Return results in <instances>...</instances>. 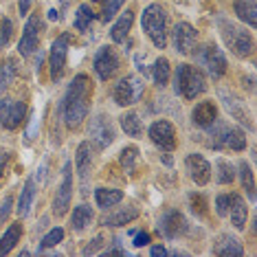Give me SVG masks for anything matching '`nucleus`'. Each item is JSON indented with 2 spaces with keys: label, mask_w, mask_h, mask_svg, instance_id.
Masks as SVG:
<instances>
[{
  "label": "nucleus",
  "mask_w": 257,
  "mask_h": 257,
  "mask_svg": "<svg viewBox=\"0 0 257 257\" xmlns=\"http://www.w3.org/2000/svg\"><path fill=\"white\" fill-rule=\"evenodd\" d=\"M90 95H92V81L88 75L79 73L75 75L73 81L68 84V90L62 99V112L64 123L68 130H77L79 123L86 119L90 108Z\"/></svg>",
  "instance_id": "obj_1"
},
{
  "label": "nucleus",
  "mask_w": 257,
  "mask_h": 257,
  "mask_svg": "<svg viewBox=\"0 0 257 257\" xmlns=\"http://www.w3.org/2000/svg\"><path fill=\"white\" fill-rule=\"evenodd\" d=\"M218 29H220V36L224 40L226 49H231L237 57H248L253 53V36H250V31H246L242 27H235L226 18L218 20Z\"/></svg>",
  "instance_id": "obj_2"
},
{
  "label": "nucleus",
  "mask_w": 257,
  "mask_h": 257,
  "mask_svg": "<svg viewBox=\"0 0 257 257\" xmlns=\"http://www.w3.org/2000/svg\"><path fill=\"white\" fill-rule=\"evenodd\" d=\"M141 25L156 49H165L167 46V14L161 5H150V7H145L143 16H141Z\"/></svg>",
  "instance_id": "obj_3"
},
{
  "label": "nucleus",
  "mask_w": 257,
  "mask_h": 257,
  "mask_svg": "<svg viewBox=\"0 0 257 257\" xmlns=\"http://www.w3.org/2000/svg\"><path fill=\"white\" fill-rule=\"evenodd\" d=\"M174 88L185 99H196L207 88V79H204L200 68L191 66V64H180L176 68V86Z\"/></svg>",
  "instance_id": "obj_4"
},
{
  "label": "nucleus",
  "mask_w": 257,
  "mask_h": 257,
  "mask_svg": "<svg viewBox=\"0 0 257 257\" xmlns=\"http://www.w3.org/2000/svg\"><path fill=\"white\" fill-rule=\"evenodd\" d=\"M71 200H73V165L71 161L64 163V172H62V180L57 185V191L53 196V215L62 218L68 213L71 209Z\"/></svg>",
  "instance_id": "obj_5"
},
{
  "label": "nucleus",
  "mask_w": 257,
  "mask_h": 257,
  "mask_svg": "<svg viewBox=\"0 0 257 257\" xmlns=\"http://www.w3.org/2000/svg\"><path fill=\"white\" fill-rule=\"evenodd\" d=\"M196 60L202 64L204 68L209 71V75H211L213 79H220L222 75L226 73V57H224V53L218 49L215 44H204V46H200V51L196 53Z\"/></svg>",
  "instance_id": "obj_6"
},
{
  "label": "nucleus",
  "mask_w": 257,
  "mask_h": 257,
  "mask_svg": "<svg viewBox=\"0 0 257 257\" xmlns=\"http://www.w3.org/2000/svg\"><path fill=\"white\" fill-rule=\"evenodd\" d=\"M143 88L145 86H143L141 77H137V75H127V77H123L119 84L114 86L112 97L119 106H132V103H137L139 99H141Z\"/></svg>",
  "instance_id": "obj_7"
},
{
  "label": "nucleus",
  "mask_w": 257,
  "mask_h": 257,
  "mask_svg": "<svg viewBox=\"0 0 257 257\" xmlns=\"http://www.w3.org/2000/svg\"><path fill=\"white\" fill-rule=\"evenodd\" d=\"M88 137L92 139V143L97 145V150H106L108 145L114 141L116 130H114V123L110 121L108 114H97L95 119L90 121Z\"/></svg>",
  "instance_id": "obj_8"
},
{
  "label": "nucleus",
  "mask_w": 257,
  "mask_h": 257,
  "mask_svg": "<svg viewBox=\"0 0 257 257\" xmlns=\"http://www.w3.org/2000/svg\"><path fill=\"white\" fill-rule=\"evenodd\" d=\"M71 42H73L71 33H64V36L55 38L53 46H51L49 64H51V79H53V84H57L64 75V66H66V55H68V46H71Z\"/></svg>",
  "instance_id": "obj_9"
},
{
  "label": "nucleus",
  "mask_w": 257,
  "mask_h": 257,
  "mask_svg": "<svg viewBox=\"0 0 257 257\" xmlns=\"http://www.w3.org/2000/svg\"><path fill=\"white\" fill-rule=\"evenodd\" d=\"M27 116V103L16 99H0V127L16 130Z\"/></svg>",
  "instance_id": "obj_10"
},
{
  "label": "nucleus",
  "mask_w": 257,
  "mask_h": 257,
  "mask_svg": "<svg viewBox=\"0 0 257 257\" xmlns=\"http://www.w3.org/2000/svg\"><path fill=\"white\" fill-rule=\"evenodd\" d=\"M220 92V99H222V106L226 108V112H229L233 119H237L239 123H242L246 130H253V119H250V110L246 108V103L242 101L239 97H235L233 92H229V90H218Z\"/></svg>",
  "instance_id": "obj_11"
},
{
  "label": "nucleus",
  "mask_w": 257,
  "mask_h": 257,
  "mask_svg": "<svg viewBox=\"0 0 257 257\" xmlns=\"http://www.w3.org/2000/svg\"><path fill=\"white\" fill-rule=\"evenodd\" d=\"M44 27H42V18L40 16H31L25 25V31H22V38L18 42V49L22 55H31L36 53V49L40 46V36H42Z\"/></svg>",
  "instance_id": "obj_12"
},
{
  "label": "nucleus",
  "mask_w": 257,
  "mask_h": 257,
  "mask_svg": "<svg viewBox=\"0 0 257 257\" xmlns=\"http://www.w3.org/2000/svg\"><path fill=\"white\" fill-rule=\"evenodd\" d=\"M150 139L159 145L161 150L172 152L174 148H176V127L165 119L154 121V123L150 125Z\"/></svg>",
  "instance_id": "obj_13"
},
{
  "label": "nucleus",
  "mask_w": 257,
  "mask_h": 257,
  "mask_svg": "<svg viewBox=\"0 0 257 257\" xmlns=\"http://www.w3.org/2000/svg\"><path fill=\"white\" fill-rule=\"evenodd\" d=\"M119 71V57H116L112 46H101L95 55V73L99 79H110Z\"/></svg>",
  "instance_id": "obj_14"
},
{
  "label": "nucleus",
  "mask_w": 257,
  "mask_h": 257,
  "mask_svg": "<svg viewBox=\"0 0 257 257\" xmlns=\"http://www.w3.org/2000/svg\"><path fill=\"white\" fill-rule=\"evenodd\" d=\"M196 42H198V31L189 22H178L174 27V49L183 55H189L194 53L196 49Z\"/></svg>",
  "instance_id": "obj_15"
},
{
  "label": "nucleus",
  "mask_w": 257,
  "mask_h": 257,
  "mask_svg": "<svg viewBox=\"0 0 257 257\" xmlns=\"http://www.w3.org/2000/svg\"><path fill=\"white\" fill-rule=\"evenodd\" d=\"M187 229H189V224H187L185 215L176 211V209H169L167 213H163L161 218V233L169 239L174 237H180L183 233H187Z\"/></svg>",
  "instance_id": "obj_16"
},
{
  "label": "nucleus",
  "mask_w": 257,
  "mask_h": 257,
  "mask_svg": "<svg viewBox=\"0 0 257 257\" xmlns=\"http://www.w3.org/2000/svg\"><path fill=\"white\" fill-rule=\"evenodd\" d=\"M185 163H187V167H189V174L198 187L207 185L209 180H211V165H209V161L204 159L202 154H189L185 159Z\"/></svg>",
  "instance_id": "obj_17"
},
{
  "label": "nucleus",
  "mask_w": 257,
  "mask_h": 257,
  "mask_svg": "<svg viewBox=\"0 0 257 257\" xmlns=\"http://www.w3.org/2000/svg\"><path fill=\"white\" fill-rule=\"evenodd\" d=\"M92 161H95V148H92V143H90V141L79 143L77 154H75V163H77L79 178L84 180V183L90 178V172H92Z\"/></svg>",
  "instance_id": "obj_18"
},
{
  "label": "nucleus",
  "mask_w": 257,
  "mask_h": 257,
  "mask_svg": "<svg viewBox=\"0 0 257 257\" xmlns=\"http://www.w3.org/2000/svg\"><path fill=\"white\" fill-rule=\"evenodd\" d=\"M244 248L239 244V239L231 233H220L213 242V255H224V257H237L242 255Z\"/></svg>",
  "instance_id": "obj_19"
},
{
  "label": "nucleus",
  "mask_w": 257,
  "mask_h": 257,
  "mask_svg": "<svg viewBox=\"0 0 257 257\" xmlns=\"http://www.w3.org/2000/svg\"><path fill=\"white\" fill-rule=\"evenodd\" d=\"M191 119L198 127H204L207 130L209 125H213L218 121V108H215L213 101H200L191 112Z\"/></svg>",
  "instance_id": "obj_20"
},
{
  "label": "nucleus",
  "mask_w": 257,
  "mask_h": 257,
  "mask_svg": "<svg viewBox=\"0 0 257 257\" xmlns=\"http://www.w3.org/2000/svg\"><path fill=\"white\" fill-rule=\"evenodd\" d=\"M132 25H134V11L127 9L112 25V29H110V40H112V42H125L132 31Z\"/></svg>",
  "instance_id": "obj_21"
},
{
  "label": "nucleus",
  "mask_w": 257,
  "mask_h": 257,
  "mask_svg": "<svg viewBox=\"0 0 257 257\" xmlns=\"http://www.w3.org/2000/svg\"><path fill=\"white\" fill-rule=\"evenodd\" d=\"M139 215V209L137 207H119L114 213H108L101 218V224L103 226H123V224H130V222Z\"/></svg>",
  "instance_id": "obj_22"
},
{
  "label": "nucleus",
  "mask_w": 257,
  "mask_h": 257,
  "mask_svg": "<svg viewBox=\"0 0 257 257\" xmlns=\"http://www.w3.org/2000/svg\"><path fill=\"white\" fill-rule=\"evenodd\" d=\"M20 237H22V224H20V222H14V224H9V229L5 231L3 237H0V257L9 255L11 250L16 248V244L20 242Z\"/></svg>",
  "instance_id": "obj_23"
},
{
  "label": "nucleus",
  "mask_w": 257,
  "mask_h": 257,
  "mask_svg": "<svg viewBox=\"0 0 257 257\" xmlns=\"http://www.w3.org/2000/svg\"><path fill=\"white\" fill-rule=\"evenodd\" d=\"M95 200L97 207L101 209H112L114 204L123 200V191L121 189H108V187H97L95 189Z\"/></svg>",
  "instance_id": "obj_24"
},
{
  "label": "nucleus",
  "mask_w": 257,
  "mask_h": 257,
  "mask_svg": "<svg viewBox=\"0 0 257 257\" xmlns=\"http://www.w3.org/2000/svg\"><path fill=\"white\" fill-rule=\"evenodd\" d=\"M229 213H231L233 226H235L237 231H242L244 226H246V220H248V207H246V202H244L237 194H235V198H233V202L229 207Z\"/></svg>",
  "instance_id": "obj_25"
},
{
  "label": "nucleus",
  "mask_w": 257,
  "mask_h": 257,
  "mask_svg": "<svg viewBox=\"0 0 257 257\" xmlns=\"http://www.w3.org/2000/svg\"><path fill=\"white\" fill-rule=\"evenodd\" d=\"M233 9H235L237 18L244 20L248 27L257 25V5H255V0H235V3H233Z\"/></svg>",
  "instance_id": "obj_26"
},
{
  "label": "nucleus",
  "mask_w": 257,
  "mask_h": 257,
  "mask_svg": "<svg viewBox=\"0 0 257 257\" xmlns=\"http://www.w3.org/2000/svg\"><path fill=\"white\" fill-rule=\"evenodd\" d=\"M92 209L88 207V204H79V207H75V211L71 215V224L75 231H84L86 226L92 222Z\"/></svg>",
  "instance_id": "obj_27"
},
{
  "label": "nucleus",
  "mask_w": 257,
  "mask_h": 257,
  "mask_svg": "<svg viewBox=\"0 0 257 257\" xmlns=\"http://www.w3.org/2000/svg\"><path fill=\"white\" fill-rule=\"evenodd\" d=\"M33 198H36V180L29 178L27 185H25V189H22V194H20V200H18V215H20V218L31 211Z\"/></svg>",
  "instance_id": "obj_28"
},
{
  "label": "nucleus",
  "mask_w": 257,
  "mask_h": 257,
  "mask_svg": "<svg viewBox=\"0 0 257 257\" xmlns=\"http://www.w3.org/2000/svg\"><path fill=\"white\" fill-rule=\"evenodd\" d=\"M119 121H121V127H123V132L127 137H141L143 134V123L137 112H123Z\"/></svg>",
  "instance_id": "obj_29"
},
{
  "label": "nucleus",
  "mask_w": 257,
  "mask_h": 257,
  "mask_svg": "<svg viewBox=\"0 0 257 257\" xmlns=\"http://www.w3.org/2000/svg\"><path fill=\"white\" fill-rule=\"evenodd\" d=\"M215 180H218V185H231L235 180V167L226 159L215 161Z\"/></svg>",
  "instance_id": "obj_30"
},
{
  "label": "nucleus",
  "mask_w": 257,
  "mask_h": 257,
  "mask_svg": "<svg viewBox=\"0 0 257 257\" xmlns=\"http://www.w3.org/2000/svg\"><path fill=\"white\" fill-rule=\"evenodd\" d=\"M239 178H242V187H244V191H246V196L255 202V198H257L255 178H253V169H250V165H248L246 161L239 163Z\"/></svg>",
  "instance_id": "obj_31"
},
{
  "label": "nucleus",
  "mask_w": 257,
  "mask_h": 257,
  "mask_svg": "<svg viewBox=\"0 0 257 257\" xmlns=\"http://www.w3.org/2000/svg\"><path fill=\"white\" fill-rule=\"evenodd\" d=\"M152 77H154L156 86H167L169 81V60L167 57H159V60L154 62V66H152Z\"/></svg>",
  "instance_id": "obj_32"
},
{
  "label": "nucleus",
  "mask_w": 257,
  "mask_h": 257,
  "mask_svg": "<svg viewBox=\"0 0 257 257\" xmlns=\"http://www.w3.org/2000/svg\"><path fill=\"white\" fill-rule=\"evenodd\" d=\"M95 18H97L95 11H92L88 5H79L77 16H75V29H77L79 33H86V31H88V27H90V22Z\"/></svg>",
  "instance_id": "obj_33"
},
{
  "label": "nucleus",
  "mask_w": 257,
  "mask_h": 257,
  "mask_svg": "<svg viewBox=\"0 0 257 257\" xmlns=\"http://www.w3.org/2000/svg\"><path fill=\"white\" fill-rule=\"evenodd\" d=\"M16 73H18V66H16V60H7L5 64H0V95L9 88V84L16 79Z\"/></svg>",
  "instance_id": "obj_34"
},
{
  "label": "nucleus",
  "mask_w": 257,
  "mask_h": 257,
  "mask_svg": "<svg viewBox=\"0 0 257 257\" xmlns=\"http://www.w3.org/2000/svg\"><path fill=\"white\" fill-rule=\"evenodd\" d=\"M224 148H229L233 152H242L244 148H246V134L239 130V127H229V132H226Z\"/></svg>",
  "instance_id": "obj_35"
},
{
  "label": "nucleus",
  "mask_w": 257,
  "mask_h": 257,
  "mask_svg": "<svg viewBox=\"0 0 257 257\" xmlns=\"http://www.w3.org/2000/svg\"><path fill=\"white\" fill-rule=\"evenodd\" d=\"M139 163V148L137 145H127V148L121 150V167L125 169L127 174H132L137 169Z\"/></svg>",
  "instance_id": "obj_36"
},
{
  "label": "nucleus",
  "mask_w": 257,
  "mask_h": 257,
  "mask_svg": "<svg viewBox=\"0 0 257 257\" xmlns=\"http://www.w3.org/2000/svg\"><path fill=\"white\" fill-rule=\"evenodd\" d=\"M125 0H106L103 3V9H101V20L103 22H110L114 18V14L121 9V5H123Z\"/></svg>",
  "instance_id": "obj_37"
},
{
  "label": "nucleus",
  "mask_w": 257,
  "mask_h": 257,
  "mask_svg": "<svg viewBox=\"0 0 257 257\" xmlns=\"http://www.w3.org/2000/svg\"><path fill=\"white\" fill-rule=\"evenodd\" d=\"M64 239V231L60 229V226H57V229H53V231H49L44 235V239H42V244H40V248H51V246H57V244H60Z\"/></svg>",
  "instance_id": "obj_38"
},
{
  "label": "nucleus",
  "mask_w": 257,
  "mask_h": 257,
  "mask_svg": "<svg viewBox=\"0 0 257 257\" xmlns=\"http://www.w3.org/2000/svg\"><path fill=\"white\" fill-rule=\"evenodd\" d=\"M233 198H235V194H220L218 198H215V211H218L220 218H224V215L229 213V207H231Z\"/></svg>",
  "instance_id": "obj_39"
},
{
  "label": "nucleus",
  "mask_w": 257,
  "mask_h": 257,
  "mask_svg": "<svg viewBox=\"0 0 257 257\" xmlns=\"http://www.w3.org/2000/svg\"><path fill=\"white\" fill-rule=\"evenodd\" d=\"M11 36H14V25L9 18H0V49L9 44Z\"/></svg>",
  "instance_id": "obj_40"
},
{
  "label": "nucleus",
  "mask_w": 257,
  "mask_h": 257,
  "mask_svg": "<svg viewBox=\"0 0 257 257\" xmlns=\"http://www.w3.org/2000/svg\"><path fill=\"white\" fill-rule=\"evenodd\" d=\"M189 202H191V211H194V213L202 215L204 211H207V200H204L202 194H191L189 196Z\"/></svg>",
  "instance_id": "obj_41"
},
{
  "label": "nucleus",
  "mask_w": 257,
  "mask_h": 257,
  "mask_svg": "<svg viewBox=\"0 0 257 257\" xmlns=\"http://www.w3.org/2000/svg\"><path fill=\"white\" fill-rule=\"evenodd\" d=\"M101 246H103V237L101 235H95V237L90 239L88 246L84 248V255H95L97 250H101Z\"/></svg>",
  "instance_id": "obj_42"
},
{
  "label": "nucleus",
  "mask_w": 257,
  "mask_h": 257,
  "mask_svg": "<svg viewBox=\"0 0 257 257\" xmlns=\"http://www.w3.org/2000/svg\"><path fill=\"white\" fill-rule=\"evenodd\" d=\"M9 156H11L9 150L0 148V176H5V167H7V163H9Z\"/></svg>",
  "instance_id": "obj_43"
},
{
  "label": "nucleus",
  "mask_w": 257,
  "mask_h": 257,
  "mask_svg": "<svg viewBox=\"0 0 257 257\" xmlns=\"http://www.w3.org/2000/svg\"><path fill=\"white\" fill-rule=\"evenodd\" d=\"M31 5H33V0H18V11H20L22 18H27V14H29V9H31Z\"/></svg>",
  "instance_id": "obj_44"
},
{
  "label": "nucleus",
  "mask_w": 257,
  "mask_h": 257,
  "mask_svg": "<svg viewBox=\"0 0 257 257\" xmlns=\"http://www.w3.org/2000/svg\"><path fill=\"white\" fill-rule=\"evenodd\" d=\"M145 244H150V235H148V233H137V237H134V246H139V248H141V246H145Z\"/></svg>",
  "instance_id": "obj_45"
},
{
  "label": "nucleus",
  "mask_w": 257,
  "mask_h": 257,
  "mask_svg": "<svg viewBox=\"0 0 257 257\" xmlns=\"http://www.w3.org/2000/svg\"><path fill=\"white\" fill-rule=\"evenodd\" d=\"M150 255H167V248H163V246H152V248H150Z\"/></svg>",
  "instance_id": "obj_46"
},
{
  "label": "nucleus",
  "mask_w": 257,
  "mask_h": 257,
  "mask_svg": "<svg viewBox=\"0 0 257 257\" xmlns=\"http://www.w3.org/2000/svg\"><path fill=\"white\" fill-rule=\"evenodd\" d=\"M49 20H57V11H55V9L49 11Z\"/></svg>",
  "instance_id": "obj_47"
}]
</instances>
